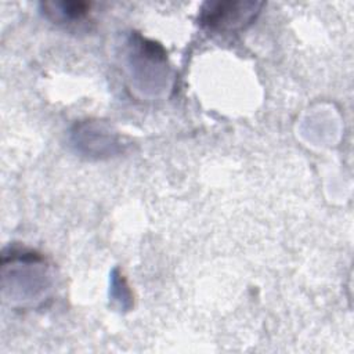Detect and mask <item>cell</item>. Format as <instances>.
<instances>
[{"mask_svg": "<svg viewBox=\"0 0 354 354\" xmlns=\"http://www.w3.org/2000/svg\"><path fill=\"white\" fill-rule=\"evenodd\" d=\"M261 3L216 1L206 3L201 12V22L214 30H236L250 24Z\"/></svg>", "mask_w": 354, "mask_h": 354, "instance_id": "obj_1", "label": "cell"}, {"mask_svg": "<svg viewBox=\"0 0 354 354\" xmlns=\"http://www.w3.org/2000/svg\"><path fill=\"white\" fill-rule=\"evenodd\" d=\"M44 8L50 17H54V19L73 21V19H80L87 12L88 4L76 3V1L46 3Z\"/></svg>", "mask_w": 354, "mask_h": 354, "instance_id": "obj_2", "label": "cell"}]
</instances>
